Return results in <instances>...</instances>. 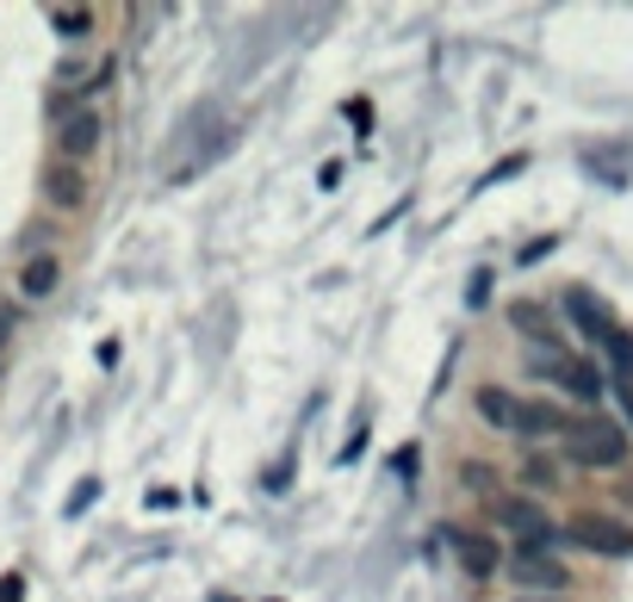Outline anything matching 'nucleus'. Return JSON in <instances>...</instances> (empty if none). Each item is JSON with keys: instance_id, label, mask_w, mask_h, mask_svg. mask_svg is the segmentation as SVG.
<instances>
[{"instance_id": "1", "label": "nucleus", "mask_w": 633, "mask_h": 602, "mask_svg": "<svg viewBox=\"0 0 633 602\" xmlns=\"http://www.w3.org/2000/svg\"><path fill=\"white\" fill-rule=\"evenodd\" d=\"M565 454H571L578 466H621V460H627V428L609 423V416L565 423Z\"/></svg>"}, {"instance_id": "2", "label": "nucleus", "mask_w": 633, "mask_h": 602, "mask_svg": "<svg viewBox=\"0 0 633 602\" xmlns=\"http://www.w3.org/2000/svg\"><path fill=\"white\" fill-rule=\"evenodd\" d=\"M565 534L596 559H633V528L615 522V516H571Z\"/></svg>"}, {"instance_id": "3", "label": "nucleus", "mask_w": 633, "mask_h": 602, "mask_svg": "<svg viewBox=\"0 0 633 602\" xmlns=\"http://www.w3.org/2000/svg\"><path fill=\"white\" fill-rule=\"evenodd\" d=\"M509 571H516V584L535 590V596H559V590L571 584V571L559 565L553 553H540V547H522V553L509 559Z\"/></svg>"}, {"instance_id": "4", "label": "nucleus", "mask_w": 633, "mask_h": 602, "mask_svg": "<svg viewBox=\"0 0 633 602\" xmlns=\"http://www.w3.org/2000/svg\"><path fill=\"white\" fill-rule=\"evenodd\" d=\"M491 509H497V522L516 528V534H522L528 547H547V540H553V522H547V509L528 504V497H497Z\"/></svg>"}, {"instance_id": "5", "label": "nucleus", "mask_w": 633, "mask_h": 602, "mask_svg": "<svg viewBox=\"0 0 633 602\" xmlns=\"http://www.w3.org/2000/svg\"><path fill=\"white\" fill-rule=\"evenodd\" d=\"M447 547L459 553L466 578H497V540H491V534H473V528H447Z\"/></svg>"}, {"instance_id": "6", "label": "nucleus", "mask_w": 633, "mask_h": 602, "mask_svg": "<svg viewBox=\"0 0 633 602\" xmlns=\"http://www.w3.org/2000/svg\"><path fill=\"white\" fill-rule=\"evenodd\" d=\"M100 137H106V118H100V112H75V118H63V131H56V143H63V156H69V162L94 156Z\"/></svg>"}, {"instance_id": "7", "label": "nucleus", "mask_w": 633, "mask_h": 602, "mask_svg": "<svg viewBox=\"0 0 633 602\" xmlns=\"http://www.w3.org/2000/svg\"><path fill=\"white\" fill-rule=\"evenodd\" d=\"M565 311L578 318V330H584L590 342H602V335L615 330V318H609V304H602L596 292H584V286H571V292H565Z\"/></svg>"}, {"instance_id": "8", "label": "nucleus", "mask_w": 633, "mask_h": 602, "mask_svg": "<svg viewBox=\"0 0 633 602\" xmlns=\"http://www.w3.org/2000/svg\"><path fill=\"white\" fill-rule=\"evenodd\" d=\"M516 435H565V416H559V404H547V397H522L516 404Z\"/></svg>"}, {"instance_id": "9", "label": "nucleus", "mask_w": 633, "mask_h": 602, "mask_svg": "<svg viewBox=\"0 0 633 602\" xmlns=\"http://www.w3.org/2000/svg\"><path fill=\"white\" fill-rule=\"evenodd\" d=\"M44 193H50V206L75 211L81 199H87V180H81V168H75V162H56V168L44 175Z\"/></svg>"}, {"instance_id": "10", "label": "nucleus", "mask_w": 633, "mask_h": 602, "mask_svg": "<svg viewBox=\"0 0 633 602\" xmlns=\"http://www.w3.org/2000/svg\"><path fill=\"white\" fill-rule=\"evenodd\" d=\"M56 280H63L56 255H38V261H25V273H19V292H25V299H50V292H56Z\"/></svg>"}, {"instance_id": "11", "label": "nucleus", "mask_w": 633, "mask_h": 602, "mask_svg": "<svg viewBox=\"0 0 633 602\" xmlns=\"http://www.w3.org/2000/svg\"><path fill=\"white\" fill-rule=\"evenodd\" d=\"M516 404H522V397H509L504 385H485V392H478V416L491 428H509V435H516Z\"/></svg>"}, {"instance_id": "12", "label": "nucleus", "mask_w": 633, "mask_h": 602, "mask_svg": "<svg viewBox=\"0 0 633 602\" xmlns=\"http://www.w3.org/2000/svg\"><path fill=\"white\" fill-rule=\"evenodd\" d=\"M509 323H516V330L528 335V342H535V349H553V323H547V311H540V304H509Z\"/></svg>"}, {"instance_id": "13", "label": "nucleus", "mask_w": 633, "mask_h": 602, "mask_svg": "<svg viewBox=\"0 0 633 602\" xmlns=\"http://www.w3.org/2000/svg\"><path fill=\"white\" fill-rule=\"evenodd\" d=\"M50 32H63V38L94 32V13H87V7H50Z\"/></svg>"}, {"instance_id": "14", "label": "nucleus", "mask_w": 633, "mask_h": 602, "mask_svg": "<svg viewBox=\"0 0 633 602\" xmlns=\"http://www.w3.org/2000/svg\"><path fill=\"white\" fill-rule=\"evenodd\" d=\"M602 349H609V361H615L621 380H633V335L627 330H609V335H602Z\"/></svg>"}, {"instance_id": "15", "label": "nucleus", "mask_w": 633, "mask_h": 602, "mask_svg": "<svg viewBox=\"0 0 633 602\" xmlns=\"http://www.w3.org/2000/svg\"><path fill=\"white\" fill-rule=\"evenodd\" d=\"M522 485H528V491H553V485H559V466H553V460H528V466H522Z\"/></svg>"}, {"instance_id": "16", "label": "nucleus", "mask_w": 633, "mask_h": 602, "mask_svg": "<svg viewBox=\"0 0 633 602\" xmlns=\"http://www.w3.org/2000/svg\"><path fill=\"white\" fill-rule=\"evenodd\" d=\"M94 497H100V478H81V485H75V497H69V516H81V509L94 504Z\"/></svg>"}, {"instance_id": "17", "label": "nucleus", "mask_w": 633, "mask_h": 602, "mask_svg": "<svg viewBox=\"0 0 633 602\" xmlns=\"http://www.w3.org/2000/svg\"><path fill=\"white\" fill-rule=\"evenodd\" d=\"M0 602H25V578H19V571H7V578H0Z\"/></svg>"}, {"instance_id": "18", "label": "nucleus", "mask_w": 633, "mask_h": 602, "mask_svg": "<svg viewBox=\"0 0 633 602\" xmlns=\"http://www.w3.org/2000/svg\"><path fill=\"white\" fill-rule=\"evenodd\" d=\"M466 485H473V491H491V466H466Z\"/></svg>"}, {"instance_id": "19", "label": "nucleus", "mask_w": 633, "mask_h": 602, "mask_svg": "<svg viewBox=\"0 0 633 602\" xmlns=\"http://www.w3.org/2000/svg\"><path fill=\"white\" fill-rule=\"evenodd\" d=\"M522 168H528V156H509V162H497V168H491V180H509V175H522Z\"/></svg>"}, {"instance_id": "20", "label": "nucleus", "mask_w": 633, "mask_h": 602, "mask_svg": "<svg viewBox=\"0 0 633 602\" xmlns=\"http://www.w3.org/2000/svg\"><path fill=\"white\" fill-rule=\"evenodd\" d=\"M516 602H565V596H516Z\"/></svg>"}]
</instances>
